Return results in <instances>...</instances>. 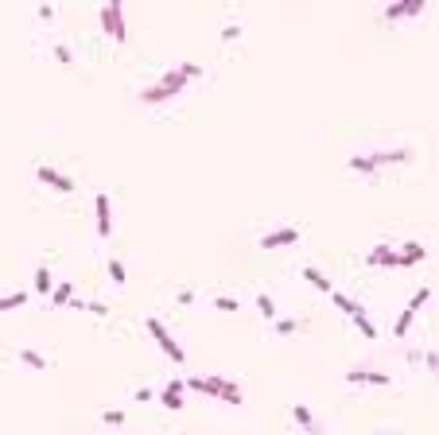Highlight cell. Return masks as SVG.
I'll return each mask as SVG.
<instances>
[{
  "label": "cell",
  "mask_w": 439,
  "mask_h": 435,
  "mask_svg": "<svg viewBox=\"0 0 439 435\" xmlns=\"http://www.w3.org/2000/svg\"><path fill=\"white\" fill-rule=\"evenodd\" d=\"M55 59H59V62H66V66H71V62H74V51L66 47V43H55Z\"/></svg>",
  "instance_id": "obj_28"
},
{
  "label": "cell",
  "mask_w": 439,
  "mask_h": 435,
  "mask_svg": "<svg viewBox=\"0 0 439 435\" xmlns=\"http://www.w3.org/2000/svg\"><path fill=\"white\" fill-rule=\"evenodd\" d=\"M36 179L47 183L51 191H59V194H71L74 191V179H71V175H62V171L51 168V163H36Z\"/></svg>",
  "instance_id": "obj_8"
},
{
  "label": "cell",
  "mask_w": 439,
  "mask_h": 435,
  "mask_svg": "<svg viewBox=\"0 0 439 435\" xmlns=\"http://www.w3.org/2000/svg\"><path fill=\"white\" fill-rule=\"evenodd\" d=\"M51 288H55L51 265H39V268H36V291H39V295H51Z\"/></svg>",
  "instance_id": "obj_20"
},
{
  "label": "cell",
  "mask_w": 439,
  "mask_h": 435,
  "mask_svg": "<svg viewBox=\"0 0 439 435\" xmlns=\"http://www.w3.org/2000/svg\"><path fill=\"white\" fill-rule=\"evenodd\" d=\"M144 326H148V334H152V339L160 342V350H164V354H167V358H171L175 365H183V362H187V354H183V346H179V342L171 339V330H167V326L160 323V315H148V319H144Z\"/></svg>",
  "instance_id": "obj_5"
},
{
  "label": "cell",
  "mask_w": 439,
  "mask_h": 435,
  "mask_svg": "<svg viewBox=\"0 0 439 435\" xmlns=\"http://www.w3.org/2000/svg\"><path fill=\"white\" fill-rule=\"evenodd\" d=\"M273 330L280 334V339H288V334H299V330H303V319H273Z\"/></svg>",
  "instance_id": "obj_21"
},
{
  "label": "cell",
  "mask_w": 439,
  "mask_h": 435,
  "mask_svg": "<svg viewBox=\"0 0 439 435\" xmlns=\"http://www.w3.org/2000/svg\"><path fill=\"white\" fill-rule=\"evenodd\" d=\"M175 303H195V291H190V288H179L175 291Z\"/></svg>",
  "instance_id": "obj_32"
},
{
  "label": "cell",
  "mask_w": 439,
  "mask_h": 435,
  "mask_svg": "<svg viewBox=\"0 0 439 435\" xmlns=\"http://www.w3.org/2000/svg\"><path fill=\"white\" fill-rule=\"evenodd\" d=\"M74 300V284L71 280H59L55 288H51V307H66Z\"/></svg>",
  "instance_id": "obj_17"
},
{
  "label": "cell",
  "mask_w": 439,
  "mask_h": 435,
  "mask_svg": "<svg viewBox=\"0 0 439 435\" xmlns=\"http://www.w3.org/2000/svg\"><path fill=\"white\" fill-rule=\"evenodd\" d=\"M183 385L195 388V393H206V397H218L226 400V404H241V385L238 381H229V377H183Z\"/></svg>",
  "instance_id": "obj_3"
},
{
  "label": "cell",
  "mask_w": 439,
  "mask_h": 435,
  "mask_svg": "<svg viewBox=\"0 0 439 435\" xmlns=\"http://www.w3.org/2000/svg\"><path fill=\"white\" fill-rule=\"evenodd\" d=\"M101 420H105L109 427H121V423L129 420V416H125V408H105V412H101Z\"/></svg>",
  "instance_id": "obj_26"
},
{
  "label": "cell",
  "mask_w": 439,
  "mask_h": 435,
  "mask_svg": "<svg viewBox=\"0 0 439 435\" xmlns=\"http://www.w3.org/2000/svg\"><path fill=\"white\" fill-rule=\"evenodd\" d=\"M257 307H261V315L268 319V323L276 319V303H273V295H264V291H261V295H257Z\"/></svg>",
  "instance_id": "obj_25"
},
{
  "label": "cell",
  "mask_w": 439,
  "mask_h": 435,
  "mask_svg": "<svg viewBox=\"0 0 439 435\" xmlns=\"http://www.w3.org/2000/svg\"><path fill=\"white\" fill-rule=\"evenodd\" d=\"M408 159H412V148H373V152L350 156L346 168L358 171V175H377L381 168H389V163H408Z\"/></svg>",
  "instance_id": "obj_2"
},
{
  "label": "cell",
  "mask_w": 439,
  "mask_h": 435,
  "mask_svg": "<svg viewBox=\"0 0 439 435\" xmlns=\"http://www.w3.org/2000/svg\"><path fill=\"white\" fill-rule=\"evenodd\" d=\"M292 416H296V423L308 435H319V420H315V412H311L308 404H292Z\"/></svg>",
  "instance_id": "obj_15"
},
{
  "label": "cell",
  "mask_w": 439,
  "mask_h": 435,
  "mask_svg": "<svg viewBox=\"0 0 439 435\" xmlns=\"http://www.w3.org/2000/svg\"><path fill=\"white\" fill-rule=\"evenodd\" d=\"M16 358L27 365V369H47V358L39 350H32V346H16Z\"/></svg>",
  "instance_id": "obj_16"
},
{
  "label": "cell",
  "mask_w": 439,
  "mask_h": 435,
  "mask_svg": "<svg viewBox=\"0 0 439 435\" xmlns=\"http://www.w3.org/2000/svg\"><path fill=\"white\" fill-rule=\"evenodd\" d=\"M424 365L431 369V373H436V369H439V354H436V350H424Z\"/></svg>",
  "instance_id": "obj_30"
},
{
  "label": "cell",
  "mask_w": 439,
  "mask_h": 435,
  "mask_svg": "<svg viewBox=\"0 0 439 435\" xmlns=\"http://www.w3.org/2000/svg\"><path fill=\"white\" fill-rule=\"evenodd\" d=\"M392 377L385 369H369V365H358V369H346V385H377L385 388Z\"/></svg>",
  "instance_id": "obj_9"
},
{
  "label": "cell",
  "mask_w": 439,
  "mask_h": 435,
  "mask_svg": "<svg viewBox=\"0 0 439 435\" xmlns=\"http://www.w3.org/2000/svg\"><path fill=\"white\" fill-rule=\"evenodd\" d=\"M109 280H113V284H129V272H125V265H121L117 256H109Z\"/></svg>",
  "instance_id": "obj_24"
},
{
  "label": "cell",
  "mask_w": 439,
  "mask_h": 435,
  "mask_svg": "<svg viewBox=\"0 0 439 435\" xmlns=\"http://www.w3.org/2000/svg\"><path fill=\"white\" fill-rule=\"evenodd\" d=\"M427 295H431V288H427V284H424V288H420V291H416V295H412V303H408V307H404V311L397 315V323H392V334H397V339H404V334H408V326H412L416 311H420V307H424V303H427Z\"/></svg>",
  "instance_id": "obj_6"
},
{
  "label": "cell",
  "mask_w": 439,
  "mask_h": 435,
  "mask_svg": "<svg viewBox=\"0 0 439 435\" xmlns=\"http://www.w3.org/2000/svg\"><path fill=\"white\" fill-rule=\"evenodd\" d=\"M214 307H218V311H241V303L234 300V295H214Z\"/></svg>",
  "instance_id": "obj_27"
},
{
  "label": "cell",
  "mask_w": 439,
  "mask_h": 435,
  "mask_svg": "<svg viewBox=\"0 0 439 435\" xmlns=\"http://www.w3.org/2000/svg\"><path fill=\"white\" fill-rule=\"evenodd\" d=\"M195 78H202V66H199V62H175V66H167V70L160 74L152 85H144V90H140V101H144V105L171 101V97H179L183 90H187V82H195Z\"/></svg>",
  "instance_id": "obj_1"
},
{
  "label": "cell",
  "mask_w": 439,
  "mask_h": 435,
  "mask_svg": "<svg viewBox=\"0 0 439 435\" xmlns=\"http://www.w3.org/2000/svg\"><path fill=\"white\" fill-rule=\"evenodd\" d=\"M94 210H97V237H109V233H113V202H109L105 191H97Z\"/></svg>",
  "instance_id": "obj_10"
},
{
  "label": "cell",
  "mask_w": 439,
  "mask_h": 435,
  "mask_svg": "<svg viewBox=\"0 0 439 435\" xmlns=\"http://www.w3.org/2000/svg\"><path fill=\"white\" fill-rule=\"evenodd\" d=\"M27 303V291H12V295H0V311H16Z\"/></svg>",
  "instance_id": "obj_23"
},
{
  "label": "cell",
  "mask_w": 439,
  "mask_h": 435,
  "mask_svg": "<svg viewBox=\"0 0 439 435\" xmlns=\"http://www.w3.org/2000/svg\"><path fill=\"white\" fill-rule=\"evenodd\" d=\"M366 265H373V268H397V249L392 245H373L366 253Z\"/></svg>",
  "instance_id": "obj_14"
},
{
  "label": "cell",
  "mask_w": 439,
  "mask_h": 435,
  "mask_svg": "<svg viewBox=\"0 0 439 435\" xmlns=\"http://www.w3.org/2000/svg\"><path fill=\"white\" fill-rule=\"evenodd\" d=\"M303 280H308V284H315L319 291H334V284H331L327 276H323V272H319L315 265H303Z\"/></svg>",
  "instance_id": "obj_19"
},
{
  "label": "cell",
  "mask_w": 439,
  "mask_h": 435,
  "mask_svg": "<svg viewBox=\"0 0 439 435\" xmlns=\"http://www.w3.org/2000/svg\"><path fill=\"white\" fill-rule=\"evenodd\" d=\"M350 319H354V326H358V330H362V334H366L369 342L377 339V326H373V319H369V315H366V307H358V311L350 315Z\"/></svg>",
  "instance_id": "obj_18"
},
{
  "label": "cell",
  "mask_w": 439,
  "mask_h": 435,
  "mask_svg": "<svg viewBox=\"0 0 439 435\" xmlns=\"http://www.w3.org/2000/svg\"><path fill=\"white\" fill-rule=\"evenodd\" d=\"M420 261H427V249L420 241H404L401 249H397V268H412V265H420Z\"/></svg>",
  "instance_id": "obj_13"
},
{
  "label": "cell",
  "mask_w": 439,
  "mask_h": 435,
  "mask_svg": "<svg viewBox=\"0 0 439 435\" xmlns=\"http://www.w3.org/2000/svg\"><path fill=\"white\" fill-rule=\"evenodd\" d=\"M424 4L427 0H397V4L385 8V20H389V24H397V20H412V16L424 12Z\"/></svg>",
  "instance_id": "obj_11"
},
{
  "label": "cell",
  "mask_w": 439,
  "mask_h": 435,
  "mask_svg": "<svg viewBox=\"0 0 439 435\" xmlns=\"http://www.w3.org/2000/svg\"><path fill=\"white\" fill-rule=\"evenodd\" d=\"M373 435H397V432H385V427H381V432H373Z\"/></svg>",
  "instance_id": "obj_33"
},
{
  "label": "cell",
  "mask_w": 439,
  "mask_h": 435,
  "mask_svg": "<svg viewBox=\"0 0 439 435\" xmlns=\"http://www.w3.org/2000/svg\"><path fill=\"white\" fill-rule=\"evenodd\" d=\"M183 388H187L183 385V377H171V381L160 388V404H164L167 412H179L183 408Z\"/></svg>",
  "instance_id": "obj_12"
},
{
  "label": "cell",
  "mask_w": 439,
  "mask_h": 435,
  "mask_svg": "<svg viewBox=\"0 0 439 435\" xmlns=\"http://www.w3.org/2000/svg\"><path fill=\"white\" fill-rule=\"evenodd\" d=\"M241 36V24H238V20H234V24H226V27H222V39H238Z\"/></svg>",
  "instance_id": "obj_29"
},
{
  "label": "cell",
  "mask_w": 439,
  "mask_h": 435,
  "mask_svg": "<svg viewBox=\"0 0 439 435\" xmlns=\"http://www.w3.org/2000/svg\"><path fill=\"white\" fill-rule=\"evenodd\" d=\"M132 397H136V400H152V397H155V388H152V385H140L136 393H132Z\"/></svg>",
  "instance_id": "obj_31"
},
{
  "label": "cell",
  "mask_w": 439,
  "mask_h": 435,
  "mask_svg": "<svg viewBox=\"0 0 439 435\" xmlns=\"http://www.w3.org/2000/svg\"><path fill=\"white\" fill-rule=\"evenodd\" d=\"M97 24L105 27V36H113V43H129V20H125V4H121V0L101 4Z\"/></svg>",
  "instance_id": "obj_4"
},
{
  "label": "cell",
  "mask_w": 439,
  "mask_h": 435,
  "mask_svg": "<svg viewBox=\"0 0 439 435\" xmlns=\"http://www.w3.org/2000/svg\"><path fill=\"white\" fill-rule=\"evenodd\" d=\"M299 241V226H276V230L261 233V249L264 253H273V249H284V245H296Z\"/></svg>",
  "instance_id": "obj_7"
},
{
  "label": "cell",
  "mask_w": 439,
  "mask_h": 435,
  "mask_svg": "<svg viewBox=\"0 0 439 435\" xmlns=\"http://www.w3.org/2000/svg\"><path fill=\"white\" fill-rule=\"evenodd\" d=\"M331 300H334V307H338V311H346V315H354L358 307H362V303H358V300H350L346 291H331Z\"/></svg>",
  "instance_id": "obj_22"
}]
</instances>
